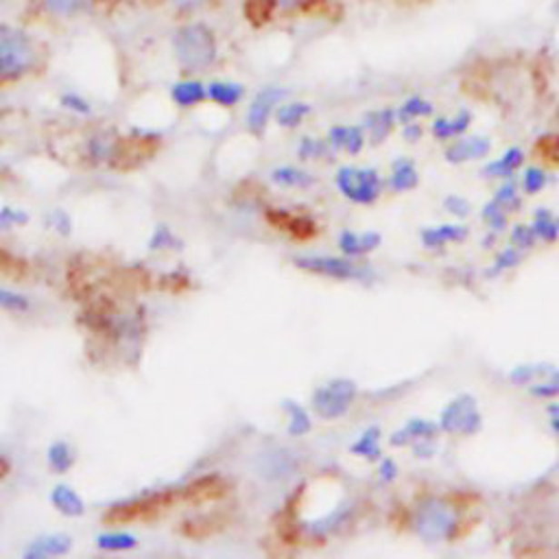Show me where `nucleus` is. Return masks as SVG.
<instances>
[{"label":"nucleus","instance_id":"obj_58","mask_svg":"<svg viewBox=\"0 0 559 559\" xmlns=\"http://www.w3.org/2000/svg\"><path fill=\"white\" fill-rule=\"evenodd\" d=\"M9 472H12V464H9V461L5 457H0V479H5Z\"/></svg>","mask_w":559,"mask_h":559},{"label":"nucleus","instance_id":"obj_4","mask_svg":"<svg viewBox=\"0 0 559 559\" xmlns=\"http://www.w3.org/2000/svg\"><path fill=\"white\" fill-rule=\"evenodd\" d=\"M459 518L453 504L442 498H426L414 514V531L426 542H444L453 535Z\"/></svg>","mask_w":559,"mask_h":559},{"label":"nucleus","instance_id":"obj_10","mask_svg":"<svg viewBox=\"0 0 559 559\" xmlns=\"http://www.w3.org/2000/svg\"><path fill=\"white\" fill-rule=\"evenodd\" d=\"M286 95H289V92H286L284 88H278V85H267V88H263L256 96H254V101L249 103L247 114H245V125H247L249 134L263 135L265 132H267V125L271 121V116H274L275 110H278L280 103L286 99Z\"/></svg>","mask_w":559,"mask_h":559},{"label":"nucleus","instance_id":"obj_52","mask_svg":"<svg viewBox=\"0 0 559 559\" xmlns=\"http://www.w3.org/2000/svg\"><path fill=\"white\" fill-rule=\"evenodd\" d=\"M444 208L448 210L450 215L454 216H468L470 215V202L461 195H450V197L444 199Z\"/></svg>","mask_w":559,"mask_h":559},{"label":"nucleus","instance_id":"obj_11","mask_svg":"<svg viewBox=\"0 0 559 559\" xmlns=\"http://www.w3.org/2000/svg\"><path fill=\"white\" fill-rule=\"evenodd\" d=\"M232 494V483L221 474H208L202 479L188 483L182 490V498L186 504H213L224 501Z\"/></svg>","mask_w":559,"mask_h":559},{"label":"nucleus","instance_id":"obj_36","mask_svg":"<svg viewBox=\"0 0 559 559\" xmlns=\"http://www.w3.org/2000/svg\"><path fill=\"white\" fill-rule=\"evenodd\" d=\"M284 409H286V414H289V426H286L289 435L291 437L308 435L313 428V422H311V417H308L306 409H304L302 404L293 403V400H286Z\"/></svg>","mask_w":559,"mask_h":559},{"label":"nucleus","instance_id":"obj_45","mask_svg":"<svg viewBox=\"0 0 559 559\" xmlns=\"http://www.w3.org/2000/svg\"><path fill=\"white\" fill-rule=\"evenodd\" d=\"M0 274L12 275V278H23L26 274V263L25 260L15 258L14 254L0 249Z\"/></svg>","mask_w":559,"mask_h":559},{"label":"nucleus","instance_id":"obj_7","mask_svg":"<svg viewBox=\"0 0 559 559\" xmlns=\"http://www.w3.org/2000/svg\"><path fill=\"white\" fill-rule=\"evenodd\" d=\"M293 265L297 269L306 271L313 275H324V278L333 280H365L372 275V271L363 265L354 263L352 258H336V256H295Z\"/></svg>","mask_w":559,"mask_h":559},{"label":"nucleus","instance_id":"obj_48","mask_svg":"<svg viewBox=\"0 0 559 559\" xmlns=\"http://www.w3.org/2000/svg\"><path fill=\"white\" fill-rule=\"evenodd\" d=\"M59 105L64 107V110L73 112V114H81V116H85V114L92 112V105L88 101L84 99V96H79L77 92H66V95L59 99Z\"/></svg>","mask_w":559,"mask_h":559},{"label":"nucleus","instance_id":"obj_6","mask_svg":"<svg viewBox=\"0 0 559 559\" xmlns=\"http://www.w3.org/2000/svg\"><path fill=\"white\" fill-rule=\"evenodd\" d=\"M356 394L358 389L354 381H350V378H334V381L314 389L311 404L314 414L322 417V420H339L354 404Z\"/></svg>","mask_w":559,"mask_h":559},{"label":"nucleus","instance_id":"obj_18","mask_svg":"<svg viewBox=\"0 0 559 559\" xmlns=\"http://www.w3.org/2000/svg\"><path fill=\"white\" fill-rule=\"evenodd\" d=\"M395 125H398V114H395L394 107L367 112L365 121H363V127H365V134L372 140V145H381L383 140H387Z\"/></svg>","mask_w":559,"mask_h":559},{"label":"nucleus","instance_id":"obj_29","mask_svg":"<svg viewBox=\"0 0 559 559\" xmlns=\"http://www.w3.org/2000/svg\"><path fill=\"white\" fill-rule=\"evenodd\" d=\"M313 112V107L304 101H282L275 110L274 118L280 127L284 129H295L306 121L308 114Z\"/></svg>","mask_w":559,"mask_h":559},{"label":"nucleus","instance_id":"obj_30","mask_svg":"<svg viewBox=\"0 0 559 559\" xmlns=\"http://www.w3.org/2000/svg\"><path fill=\"white\" fill-rule=\"evenodd\" d=\"M75 461L77 457H75L73 446L68 442H62V439L53 442L46 450V464L55 474H66L68 470H73Z\"/></svg>","mask_w":559,"mask_h":559},{"label":"nucleus","instance_id":"obj_56","mask_svg":"<svg viewBox=\"0 0 559 559\" xmlns=\"http://www.w3.org/2000/svg\"><path fill=\"white\" fill-rule=\"evenodd\" d=\"M395 476H398V468H395V464L392 459H384L381 464V479L384 483H389V481H394Z\"/></svg>","mask_w":559,"mask_h":559},{"label":"nucleus","instance_id":"obj_32","mask_svg":"<svg viewBox=\"0 0 559 559\" xmlns=\"http://www.w3.org/2000/svg\"><path fill=\"white\" fill-rule=\"evenodd\" d=\"M433 112H435V107H433V103L426 101L424 96H409V99H406L403 105L395 110L400 125L420 121V118H428V116H433Z\"/></svg>","mask_w":559,"mask_h":559},{"label":"nucleus","instance_id":"obj_24","mask_svg":"<svg viewBox=\"0 0 559 559\" xmlns=\"http://www.w3.org/2000/svg\"><path fill=\"white\" fill-rule=\"evenodd\" d=\"M245 99V85L236 84V81H213V84H208V101H213L215 105L225 107V110H230V107H235Z\"/></svg>","mask_w":559,"mask_h":559},{"label":"nucleus","instance_id":"obj_1","mask_svg":"<svg viewBox=\"0 0 559 559\" xmlns=\"http://www.w3.org/2000/svg\"><path fill=\"white\" fill-rule=\"evenodd\" d=\"M40 64L37 42L15 25H0V85H14L29 77Z\"/></svg>","mask_w":559,"mask_h":559},{"label":"nucleus","instance_id":"obj_16","mask_svg":"<svg viewBox=\"0 0 559 559\" xmlns=\"http://www.w3.org/2000/svg\"><path fill=\"white\" fill-rule=\"evenodd\" d=\"M439 431H442V428H439V424H435V422L420 420V417H415V420H411L404 428L395 431L392 439H389V444H392V446H395V448L417 446V444L433 442V439L437 437Z\"/></svg>","mask_w":559,"mask_h":559},{"label":"nucleus","instance_id":"obj_55","mask_svg":"<svg viewBox=\"0 0 559 559\" xmlns=\"http://www.w3.org/2000/svg\"><path fill=\"white\" fill-rule=\"evenodd\" d=\"M403 135L406 143H417V140L424 135V129H422V125L417 121H411V123H404L403 125Z\"/></svg>","mask_w":559,"mask_h":559},{"label":"nucleus","instance_id":"obj_5","mask_svg":"<svg viewBox=\"0 0 559 559\" xmlns=\"http://www.w3.org/2000/svg\"><path fill=\"white\" fill-rule=\"evenodd\" d=\"M336 188L350 199L352 204L369 205L381 197L383 179L376 168H358V166H341L336 171Z\"/></svg>","mask_w":559,"mask_h":559},{"label":"nucleus","instance_id":"obj_57","mask_svg":"<svg viewBox=\"0 0 559 559\" xmlns=\"http://www.w3.org/2000/svg\"><path fill=\"white\" fill-rule=\"evenodd\" d=\"M548 420H551V428L559 435V403L548 406Z\"/></svg>","mask_w":559,"mask_h":559},{"label":"nucleus","instance_id":"obj_20","mask_svg":"<svg viewBox=\"0 0 559 559\" xmlns=\"http://www.w3.org/2000/svg\"><path fill=\"white\" fill-rule=\"evenodd\" d=\"M230 524V520L224 514H205L199 518H191L179 526V534L191 537V540H202V537H210L219 531H224Z\"/></svg>","mask_w":559,"mask_h":559},{"label":"nucleus","instance_id":"obj_26","mask_svg":"<svg viewBox=\"0 0 559 559\" xmlns=\"http://www.w3.org/2000/svg\"><path fill=\"white\" fill-rule=\"evenodd\" d=\"M523 165H524V151L520 149V146H512V149L504 151V154L498 157V160H494V162H490V165L483 166L481 173L485 177L509 179Z\"/></svg>","mask_w":559,"mask_h":559},{"label":"nucleus","instance_id":"obj_38","mask_svg":"<svg viewBox=\"0 0 559 559\" xmlns=\"http://www.w3.org/2000/svg\"><path fill=\"white\" fill-rule=\"evenodd\" d=\"M295 459L291 457V453H271L269 457V465L265 468L263 465V474H267L269 479H282V476L291 474L293 470H295Z\"/></svg>","mask_w":559,"mask_h":559},{"label":"nucleus","instance_id":"obj_2","mask_svg":"<svg viewBox=\"0 0 559 559\" xmlns=\"http://www.w3.org/2000/svg\"><path fill=\"white\" fill-rule=\"evenodd\" d=\"M173 55L184 73L195 75L208 70L219 57L215 31L199 20L179 25L173 34Z\"/></svg>","mask_w":559,"mask_h":559},{"label":"nucleus","instance_id":"obj_12","mask_svg":"<svg viewBox=\"0 0 559 559\" xmlns=\"http://www.w3.org/2000/svg\"><path fill=\"white\" fill-rule=\"evenodd\" d=\"M265 216H267V224L274 225L275 230L291 235L293 238H300V241H308V238L317 235V224L306 215H293L289 210L269 208Z\"/></svg>","mask_w":559,"mask_h":559},{"label":"nucleus","instance_id":"obj_14","mask_svg":"<svg viewBox=\"0 0 559 559\" xmlns=\"http://www.w3.org/2000/svg\"><path fill=\"white\" fill-rule=\"evenodd\" d=\"M101 3L103 0H37V7L48 18L70 20L95 14Z\"/></svg>","mask_w":559,"mask_h":559},{"label":"nucleus","instance_id":"obj_31","mask_svg":"<svg viewBox=\"0 0 559 559\" xmlns=\"http://www.w3.org/2000/svg\"><path fill=\"white\" fill-rule=\"evenodd\" d=\"M350 453L356 454V457L367 459V461L381 459V454H383L381 453V428L378 426L367 428V431L363 433L354 444H352Z\"/></svg>","mask_w":559,"mask_h":559},{"label":"nucleus","instance_id":"obj_51","mask_svg":"<svg viewBox=\"0 0 559 559\" xmlns=\"http://www.w3.org/2000/svg\"><path fill=\"white\" fill-rule=\"evenodd\" d=\"M46 224L51 225L57 235L64 236H68L70 230H73V221H70V216L64 213V210H53V213L46 216Z\"/></svg>","mask_w":559,"mask_h":559},{"label":"nucleus","instance_id":"obj_44","mask_svg":"<svg viewBox=\"0 0 559 559\" xmlns=\"http://www.w3.org/2000/svg\"><path fill=\"white\" fill-rule=\"evenodd\" d=\"M149 247L151 249H182V241L173 235L171 227L160 225V227H155L154 236H151Z\"/></svg>","mask_w":559,"mask_h":559},{"label":"nucleus","instance_id":"obj_3","mask_svg":"<svg viewBox=\"0 0 559 559\" xmlns=\"http://www.w3.org/2000/svg\"><path fill=\"white\" fill-rule=\"evenodd\" d=\"M179 503H184L182 490H162L149 496L134 498V501L112 504L110 512L105 514L107 524H134L146 523V520H157L175 509Z\"/></svg>","mask_w":559,"mask_h":559},{"label":"nucleus","instance_id":"obj_13","mask_svg":"<svg viewBox=\"0 0 559 559\" xmlns=\"http://www.w3.org/2000/svg\"><path fill=\"white\" fill-rule=\"evenodd\" d=\"M490 151L492 143L485 135H459V138L450 140L444 155H446V162H450V165H465L470 160L487 157Z\"/></svg>","mask_w":559,"mask_h":559},{"label":"nucleus","instance_id":"obj_42","mask_svg":"<svg viewBox=\"0 0 559 559\" xmlns=\"http://www.w3.org/2000/svg\"><path fill=\"white\" fill-rule=\"evenodd\" d=\"M520 260H523V252H520L518 247L512 245V247L503 249V252L496 256V260H494V267H492V271H487V275H496L504 269L518 267Z\"/></svg>","mask_w":559,"mask_h":559},{"label":"nucleus","instance_id":"obj_17","mask_svg":"<svg viewBox=\"0 0 559 559\" xmlns=\"http://www.w3.org/2000/svg\"><path fill=\"white\" fill-rule=\"evenodd\" d=\"M73 548V537L66 534H48L37 537L25 548L26 559H46V557H62Z\"/></svg>","mask_w":559,"mask_h":559},{"label":"nucleus","instance_id":"obj_22","mask_svg":"<svg viewBox=\"0 0 559 559\" xmlns=\"http://www.w3.org/2000/svg\"><path fill=\"white\" fill-rule=\"evenodd\" d=\"M472 123V112L470 110H459L453 118L446 116H437L435 121L431 123V134L435 135V140H454L459 135H465V132L470 129Z\"/></svg>","mask_w":559,"mask_h":559},{"label":"nucleus","instance_id":"obj_28","mask_svg":"<svg viewBox=\"0 0 559 559\" xmlns=\"http://www.w3.org/2000/svg\"><path fill=\"white\" fill-rule=\"evenodd\" d=\"M468 236V227L465 225H439L422 230V241L428 249L444 247L446 243H461Z\"/></svg>","mask_w":559,"mask_h":559},{"label":"nucleus","instance_id":"obj_8","mask_svg":"<svg viewBox=\"0 0 559 559\" xmlns=\"http://www.w3.org/2000/svg\"><path fill=\"white\" fill-rule=\"evenodd\" d=\"M483 426V417L479 406L472 395H457L453 403L446 404V409L439 415V428L450 433V435H474Z\"/></svg>","mask_w":559,"mask_h":559},{"label":"nucleus","instance_id":"obj_19","mask_svg":"<svg viewBox=\"0 0 559 559\" xmlns=\"http://www.w3.org/2000/svg\"><path fill=\"white\" fill-rule=\"evenodd\" d=\"M381 235L376 232H363V235H356V232H341L339 236V249L344 252V256L347 258H361L372 254L374 249H378L381 245Z\"/></svg>","mask_w":559,"mask_h":559},{"label":"nucleus","instance_id":"obj_53","mask_svg":"<svg viewBox=\"0 0 559 559\" xmlns=\"http://www.w3.org/2000/svg\"><path fill=\"white\" fill-rule=\"evenodd\" d=\"M537 151H542L548 160L559 162V134L540 138V143H537Z\"/></svg>","mask_w":559,"mask_h":559},{"label":"nucleus","instance_id":"obj_37","mask_svg":"<svg viewBox=\"0 0 559 559\" xmlns=\"http://www.w3.org/2000/svg\"><path fill=\"white\" fill-rule=\"evenodd\" d=\"M534 230L544 243H555L559 238V219L548 208H540L534 216Z\"/></svg>","mask_w":559,"mask_h":559},{"label":"nucleus","instance_id":"obj_9","mask_svg":"<svg viewBox=\"0 0 559 559\" xmlns=\"http://www.w3.org/2000/svg\"><path fill=\"white\" fill-rule=\"evenodd\" d=\"M157 143H160L157 135H151V134H134V135H127V138H118L116 145H114L110 166L118 168V171H129V168H135L140 162H145L146 157L155 154Z\"/></svg>","mask_w":559,"mask_h":559},{"label":"nucleus","instance_id":"obj_27","mask_svg":"<svg viewBox=\"0 0 559 559\" xmlns=\"http://www.w3.org/2000/svg\"><path fill=\"white\" fill-rule=\"evenodd\" d=\"M420 184V175H417V168L409 157H398L392 165V177H389V186L395 193H406L414 191Z\"/></svg>","mask_w":559,"mask_h":559},{"label":"nucleus","instance_id":"obj_34","mask_svg":"<svg viewBox=\"0 0 559 559\" xmlns=\"http://www.w3.org/2000/svg\"><path fill=\"white\" fill-rule=\"evenodd\" d=\"M96 546L107 553L132 551V548L138 546V537L134 534H127V531H107V534H101L96 537Z\"/></svg>","mask_w":559,"mask_h":559},{"label":"nucleus","instance_id":"obj_50","mask_svg":"<svg viewBox=\"0 0 559 559\" xmlns=\"http://www.w3.org/2000/svg\"><path fill=\"white\" fill-rule=\"evenodd\" d=\"M280 14H306L319 0H275Z\"/></svg>","mask_w":559,"mask_h":559},{"label":"nucleus","instance_id":"obj_59","mask_svg":"<svg viewBox=\"0 0 559 559\" xmlns=\"http://www.w3.org/2000/svg\"><path fill=\"white\" fill-rule=\"evenodd\" d=\"M0 3H3V0H0Z\"/></svg>","mask_w":559,"mask_h":559},{"label":"nucleus","instance_id":"obj_39","mask_svg":"<svg viewBox=\"0 0 559 559\" xmlns=\"http://www.w3.org/2000/svg\"><path fill=\"white\" fill-rule=\"evenodd\" d=\"M31 308V300L25 293H18L7 286H0V311L7 313H26Z\"/></svg>","mask_w":559,"mask_h":559},{"label":"nucleus","instance_id":"obj_47","mask_svg":"<svg viewBox=\"0 0 559 559\" xmlns=\"http://www.w3.org/2000/svg\"><path fill=\"white\" fill-rule=\"evenodd\" d=\"M537 235L534 230V225H515L512 230V245L518 247L520 252L523 249H531L535 245Z\"/></svg>","mask_w":559,"mask_h":559},{"label":"nucleus","instance_id":"obj_46","mask_svg":"<svg viewBox=\"0 0 559 559\" xmlns=\"http://www.w3.org/2000/svg\"><path fill=\"white\" fill-rule=\"evenodd\" d=\"M483 221H485L494 232H503L504 227H507V213H504L496 202H490L483 208Z\"/></svg>","mask_w":559,"mask_h":559},{"label":"nucleus","instance_id":"obj_43","mask_svg":"<svg viewBox=\"0 0 559 559\" xmlns=\"http://www.w3.org/2000/svg\"><path fill=\"white\" fill-rule=\"evenodd\" d=\"M546 182H548V175H546L544 171H542V168H537V166L524 168V175H523V191H524L526 195L540 193L542 188L546 186Z\"/></svg>","mask_w":559,"mask_h":559},{"label":"nucleus","instance_id":"obj_15","mask_svg":"<svg viewBox=\"0 0 559 559\" xmlns=\"http://www.w3.org/2000/svg\"><path fill=\"white\" fill-rule=\"evenodd\" d=\"M325 140L333 146V151H345V154L356 155L365 146L367 134L363 125H334V127H330Z\"/></svg>","mask_w":559,"mask_h":559},{"label":"nucleus","instance_id":"obj_21","mask_svg":"<svg viewBox=\"0 0 559 559\" xmlns=\"http://www.w3.org/2000/svg\"><path fill=\"white\" fill-rule=\"evenodd\" d=\"M171 99L177 107H186V110H191V107H197L199 103L208 99V85L195 77L179 79L177 84H173Z\"/></svg>","mask_w":559,"mask_h":559},{"label":"nucleus","instance_id":"obj_41","mask_svg":"<svg viewBox=\"0 0 559 559\" xmlns=\"http://www.w3.org/2000/svg\"><path fill=\"white\" fill-rule=\"evenodd\" d=\"M328 151H333V146L324 138H302L300 146H297V154H300L302 160H319Z\"/></svg>","mask_w":559,"mask_h":559},{"label":"nucleus","instance_id":"obj_25","mask_svg":"<svg viewBox=\"0 0 559 559\" xmlns=\"http://www.w3.org/2000/svg\"><path fill=\"white\" fill-rule=\"evenodd\" d=\"M535 398H557L559 395V369L551 365H535V374L526 384Z\"/></svg>","mask_w":559,"mask_h":559},{"label":"nucleus","instance_id":"obj_49","mask_svg":"<svg viewBox=\"0 0 559 559\" xmlns=\"http://www.w3.org/2000/svg\"><path fill=\"white\" fill-rule=\"evenodd\" d=\"M29 221V215L23 210L15 208H3L0 210V230H12V227L25 225Z\"/></svg>","mask_w":559,"mask_h":559},{"label":"nucleus","instance_id":"obj_33","mask_svg":"<svg viewBox=\"0 0 559 559\" xmlns=\"http://www.w3.org/2000/svg\"><path fill=\"white\" fill-rule=\"evenodd\" d=\"M271 179L282 188H306L314 182L311 173L302 171V168L297 166H278L271 173Z\"/></svg>","mask_w":559,"mask_h":559},{"label":"nucleus","instance_id":"obj_35","mask_svg":"<svg viewBox=\"0 0 559 559\" xmlns=\"http://www.w3.org/2000/svg\"><path fill=\"white\" fill-rule=\"evenodd\" d=\"M275 14H278V3L275 0H245V18L254 26L271 23Z\"/></svg>","mask_w":559,"mask_h":559},{"label":"nucleus","instance_id":"obj_54","mask_svg":"<svg viewBox=\"0 0 559 559\" xmlns=\"http://www.w3.org/2000/svg\"><path fill=\"white\" fill-rule=\"evenodd\" d=\"M166 3L171 5L173 9H177V12L193 14V12H199V9H204L210 0H166Z\"/></svg>","mask_w":559,"mask_h":559},{"label":"nucleus","instance_id":"obj_23","mask_svg":"<svg viewBox=\"0 0 559 559\" xmlns=\"http://www.w3.org/2000/svg\"><path fill=\"white\" fill-rule=\"evenodd\" d=\"M51 503L59 514L68 515V518H79V515L85 514V501L66 483H59V485L53 487Z\"/></svg>","mask_w":559,"mask_h":559},{"label":"nucleus","instance_id":"obj_40","mask_svg":"<svg viewBox=\"0 0 559 559\" xmlns=\"http://www.w3.org/2000/svg\"><path fill=\"white\" fill-rule=\"evenodd\" d=\"M494 202L501 205L504 213H518L520 205H523V202H520L518 193H515V184H514L512 177H509L507 182H504L503 186L498 188V193H496V197H494Z\"/></svg>","mask_w":559,"mask_h":559}]
</instances>
